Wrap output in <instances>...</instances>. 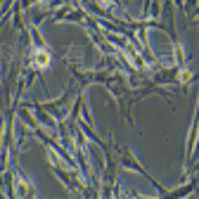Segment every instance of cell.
<instances>
[{"label":"cell","mask_w":199,"mask_h":199,"mask_svg":"<svg viewBox=\"0 0 199 199\" xmlns=\"http://www.w3.org/2000/svg\"><path fill=\"white\" fill-rule=\"evenodd\" d=\"M36 62H38L40 66H45V64H47V62H50V57H47V55H45V52H40V55H36Z\"/></svg>","instance_id":"cell-1"}]
</instances>
